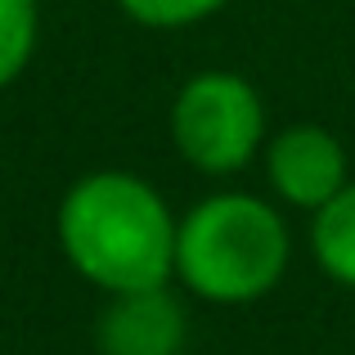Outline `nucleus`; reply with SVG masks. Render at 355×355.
<instances>
[{
    "mask_svg": "<svg viewBox=\"0 0 355 355\" xmlns=\"http://www.w3.org/2000/svg\"><path fill=\"white\" fill-rule=\"evenodd\" d=\"M266 180L279 202L315 216L351 184L347 148L324 126H288L266 144Z\"/></svg>",
    "mask_w": 355,
    "mask_h": 355,
    "instance_id": "obj_4",
    "label": "nucleus"
},
{
    "mask_svg": "<svg viewBox=\"0 0 355 355\" xmlns=\"http://www.w3.org/2000/svg\"><path fill=\"white\" fill-rule=\"evenodd\" d=\"M184 338H189V320H184V306L171 297V288L108 297L95 324L99 355H180Z\"/></svg>",
    "mask_w": 355,
    "mask_h": 355,
    "instance_id": "obj_5",
    "label": "nucleus"
},
{
    "mask_svg": "<svg viewBox=\"0 0 355 355\" xmlns=\"http://www.w3.org/2000/svg\"><path fill=\"white\" fill-rule=\"evenodd\" d=\"M36 36H41L36 0H0V90L27 72L36 54Z\"/></svg>",
    "mask_w": 355,
    "mask_h": 355,
    "instance_id": "obj_7",
    "label": "nucleus"
},
{
    "mask_svg": "<svg viewBox=\"0 0 355 355\" xmlns=\"http://www.w3.org/2000/svg\"><path fill=\"white\" fill-rule=\"evenodd\" d=\"M266 139V104L257 86L230 68L193 72L171 104V144L193 171L234 175Z\"/></svg>",
    "mask_w": 355,
    "mask_h": 355,
    "instance_id": "obj_3",
    "label": "nucleus"
},
{
    "mask_svg": "<svg viewBox=\"0 0 355 355\" xmlns=\"http://www.w3.org/2000/svg\"><path fill=\"white\" fill-rule=\"evenodd\" d=\"M288 257L293 239L284 216L257 193H211L180 216L175 279L202 302H257L288 275Z\"/></svg>",
    "mask_w": 355,
    "mask_h": 355,
    "instance_id": "obj_2",
    "label": "nucleus"
},
{
    "mask_svg": "<svg viewBox=\"0 0 355 355\" xmlns=\"http://www.w3.org/2000/svg\"><path fill=\"white\" fill-rule=\"evenodd\" d=\"M54 234L68 266L108 297L166 288L175 279L180 220L157 184L135 171H90L72 180Z\"/></svg>",
    "mask_w": 355,
    "mask_h": 355,
    "instance_id": "obj_1",
    "label": "nucleus"
},
{
    "mask_svg": "<svg viewBox=\"0 0 355 355\" xmlns=\"http://www.w3.org/2000/svg\"><path fill=\"white\" fill-rule=\"evenodd\" d=\"M121 14L139 27H153V32H171V27H193L202 18L220 14L230 0H117Z\"/></svg>",
    "mask_w": 355,
    "mask_h": 355,
    "instance_id": "obj_8",
    "label": "nucleus"
},
{
    "mask_svg": "<svg viewBox=\"0 0 355 355\" xmlns=\"http://www.w3.org/2000/svg\"><path fill=\"white\" fill-rule=\"evenodd\" d=\"M311 252L333 284L355 288V180L311 220Z\"/></svg>",
    "mask_w": 355,
    "mask_h": 355,
    "instance_id": "obj_6",
    "label": "nucleus"
}]
</instances>
